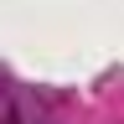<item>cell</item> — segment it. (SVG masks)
<instances>
[{
  "instance_id": "6da1fadb",
  "label": "cell",
  "mask_w": 124,
  "mask_h": 124,
  "mask_svg": "<svg viewBox=\"0 0 124 124\" xmlns=\"http://www.w3.org/2000/svg\"><path fill=\"white\" fill-rule=\"evenodd\" d=\"M0 124H21V114H16V98H10V88H0Z\"/></svg>"
}]
</instances>
